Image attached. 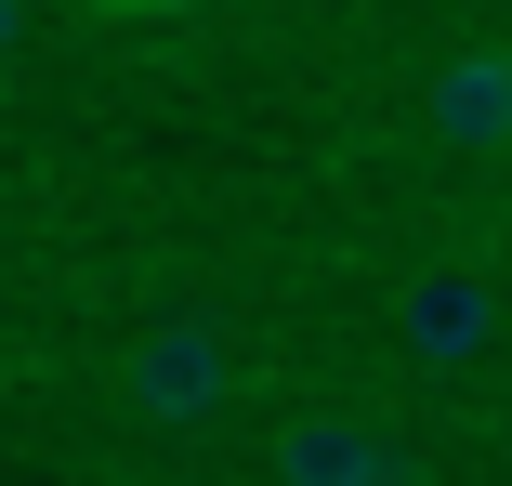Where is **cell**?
Listing matches in <instances>:
<instances>
[{"label":"cell","mask_w":512,"mask_h":486,"mask_svg":"<svg viewBox=\"0 0 512 486\" xmlns=\"http://www.w3.org/2000/svg\"><path fill=\"white\" fill-rule=\"evenodd\" d=\"M486 342H499V289H486L473 263H421V276H394V355H407V368L460 381V368H486Z\"/></svg>","instance_id":"cell-1"},{"label":"cell","mask_w":512,"mask_h":486,"mask_svg":"<svg viewBox=\"0 0 512 486\" xmlns=\"http://www.w3.org/2000/svg\"><path fill=\"white\" fill-rule=\"evenodd\" d=\"M276 486H421V460L355 408H302L276 421Z\"/></svg>","instance_id":"cell-2"},{"label":"cell","mask_w":512,"mask_h":486,"mask_svg":"<svg viewBox=\"0 0 512 486\" xmlns=\"http://www.w3.org/2000/svg\"><path fill=\"white\" fill-rule=\"evenodd\" d=\"M119 381H132V408H145V421H211V408L237 395V355H224L211 329H145Z\"/></svg>","instance_id":"cell-3"},{"label":"cell","mask_w":512,"mask_h":486,"mask_svg":"<svg viewBox=\"0 0 512 486\" xmlns=\"http://www.w3.org/2000/svg\"><path fill=\"white\" fill-rule=\"evenodd\" d=\"M434 132L447 145H512V53H447L434 66Z\"/></svg>","instance_id":"cell-4"},{"label":"cell","mask_w":512,"mask_h":486,"mask_svg":"<svg viewBox=\"0 0 512 486\" xmlns=\"http://www.w3.org/2000/svg\"><path fill=\"white\" fill-rule=\"evenodd\" d=\"M106 14H211V0H106Z\"/></svg>","instance_id":"cell-5"}]
</instances>
